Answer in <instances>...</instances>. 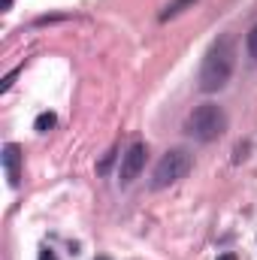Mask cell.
Returning a JSON list of instances; mask_svg holds the SVG:
<instances>
[{"mask_svg":"<svg viewBox=\"0 0 257 260\" xmlns=\"http://www.w3.org/2000/svg\"><path fill=\"white\" fill-rule=\"evenodd\" d=\"M145 154H148V148H145V142H133L127 151L121 154V170H118V176H121V185H130L139 173H142V167H145Z\"/></svg>","mask_w":257,"mask_h":260,"instance_id":"4","label":"cell"},{"mask_svg":"<svg viewBox=\"0 0 257 260\" xmlns=\"http://www.w3.org/2000/svg\"><path fill=\"white\" fill-rule=\"evenodd\" d=\"M233 64H236V52H233V40L230 37H221L209 46L203 67H200V91L206 94H215L221 91L230 76H233Z\"/></svg>","mask_w":257,"mask_h":260,"instance_id":"1","label":"cell"},{"mask_svg":"<svg viewBox=\"0 0 257 260\" xmlns=\"http://www.w3.org/2000/svg\"><path fill=\"white\" fill-rule=\"evenodd\" d=\"M97 260H109V257H97Z\"/></svg>","mask_w":257,"mask_h":260,"instance_id":"13","label":"cell"},{"mask_svg":"<svg viewBox=\"0 0 257 260\" xmlns=\"http://www.w3.org/2000/svg\"><path fill=\"white\" fill-rule=\"evenodd\" d=\"M112 160H115V148H112V151L97 164V173H100V176H106V173H109V167H112Z\"/></svg>","mask_w":257,"mask_h":260,"instance_id":"9","label":"cell"},{"mask_svg":"<svg viewBox=\"0 0 257 260\" xmlns=\"http://www.w3.org/2000/svg\"><path fill=\"white\" fill-rule=\"evenodd\" d=\"M21 160H24L21 145L9 142V145L3 148V170H6V179H9L12 188H18V182H21Z\"/></svg>","mask_w":257,"mask_h":260,"instance_id":"5","label":"cell"},{"mask_svg":"<svg viewBox=\"0 0 257 260\" xmlns=\"http://www.w3.org/2000/svg\"><path fill=\"white\" fill-rule=\"evenodd\" d=\"M218 260H236V254H221Z\"/></svg>","mask_w":257,"mask_h":260,"instance_id":"12","label":"cell"},{"mask_svg":"<svg viewBox=\"0 0 257 260\" xmlns=\"http://www.w3.org/2000/svg\"><path fill=\"white\" fill-rule=\"evenodd\" d=\"M245 49H248V58L257 64V24L248 30V37H245Z\"/></svg>","mask_w":257,"mask_h":260,"instance_id":"8","label":"cell"},{"mask_svg":"<svg viewBox=\"0 0 257 260\" xmlns=\"http://www.w3.org/2000/svg\"><path fill=\"white\" fill-rule=\"evenodd\" d=\"M191 164H194V157H191L188 148H170V151L157 160V167H154V173H151V188H154V191H164V188L176 185L179 179L188 176Z\"/></svg>","mask_w":257,"mask_h":260,"instance_id":"3","label":"cell"},{"mask_svg":"<svg viewBox=\"0 0 257 260\" xmlns=\"http://www.w3.org/2000/svg\"><path fill=\"white\" fill-rule=\"evenodd\" d=\"M55 124H58V115H55V112H40L37 121H34V130H37V133H49Z\"/></svg>","mask_w":257,"mask_h":260,"instance_id":"7","label":"cell"},{"mask_svg":"<svg viewBox=\"0 0 257 260\" xmlns=\"http://www.w3.org/2000/svg\"><path fill=\"white\" fill-rule=\"evenodd\" d=\"M185 130H188V136H194L197 142H215L227 130V115H224L221 106L203 103V106H197L191 115H188Z\"/></svg>","mask_w":257,"mask_h":260,"instance_id":"2","label":"cell"},{"mask_svg":"<svg viewBox=\"0 0 257 260\" xmlns=\"http://www.w3.org/2000/svg\"><path fill=\"white\" fill-rule=\"evenodd\" d=\"M194 3H197V0H173V3H167V6L160 9V15H157V18H160V21H170V18L182 15L185 9H191Z\"/></svg>","mask_w":257,"mask_h":260,"instance_id":"6","label":"cell"},{"mask_svg":"<svg viewBox=\"0 0 257 260\" xmlns=\"http://www.w3.org/2000/svg\"><path fill=\"white\" fill-rule=\"evenodd\" d=\"M15 76H18V70H12V73H6V76H3V85H0V91H3V94H6V91L12 88V82H15Z\"/></svg>","mask_w":257,"mask_h":260,"instance_id":"10","label":"cell"},{"mask_svg":"<svg viewBox=\"0 0 257 260\" xmlns=\"http://www.w3.org/2000/svg\"><path fill=\"white\" fill-rule=\"evenodd\" d=\"M40 260H58V257H55L52 248H43V251H40Z\"/></svg>","mask_w":257,"mask_h":260,"instance_id":"11","label":"cell"}]
</instances>
